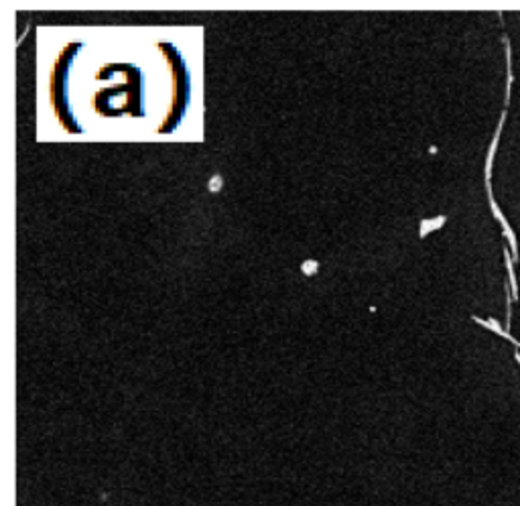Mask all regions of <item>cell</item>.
Wrapping results in <instances>:
<instances>
[]
</instances>
